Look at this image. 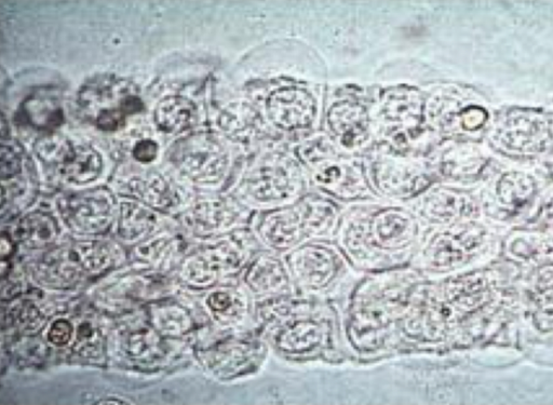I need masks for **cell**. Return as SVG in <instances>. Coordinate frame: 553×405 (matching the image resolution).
<instances>
[{
	"instance_id": "obj_11",
	"label": "cell",
	"mask_w": 553,
	"mask_h": 405,
	"mask_svg": "<svg viewBox=\"0 0 553 405\" xmlns=\"http://www.w3.org/2000/svg\"><path fill=\"white\" fill-rule=\"evenodd\" d=\"M254 236L266 251L283 256L310 242L298 202L263 212L255 222Z\"/></svg>"
},
{
	"instance_id": "obj_9",
	"label": "cell",
	"mask_w": 553,
	"mask_h": 405,
	"mask_svg": "<svg viewBox=\"0 0 553 405\" xmlns=\"http://www.w3.org/2000/svg\"><path fill=\"white\" fill-rule=\"evenodd\" d=\"M370 187L388 199H415L428 184V174L415 159L382 155L367 167Z\"/></svg>"
},
{
	"instance_id": "obj_33",
	"label": "cell",
	"mask_w": 553,
	"mask_h": 405,
	"mask_svg": "<svg viewBox=\"0 0 553 405\" xmlns=\"http://www.w3.org/2000/svg\"><path fill=\"white\" fill-rule=\"evenodd\" d=\"M158 154V145L153 140H142L133 147L132 155L134 159L148 164L156 159Z\"/></svg>"
},
{
	"instance_id": "obj_15",
	"label": "cell",
	"mask_w": 553,
	"mask_h": 405,
	"mask_svg": "<svg viewBox=\"0 0 553 405\" xmlns=\"http://www.w3.org/2000/svg\"><path fill=\"white\" fill-rule=\"evenodd\" d=\"M269 346L258 333L246 340L228 343L214 357V369L222 376L235 377L260 368L269 351Z\"/></svg>"
},
{
	"instance_id": "obj_14",
	"label": "cell",
	"mask_w": 553,
	"mask_h": 405,
	"mask_svg": "<svg viewBox=\"0 0 553 405\" xmlns=\"http://www.w3.org/2000/svg\"><path fill=\"white\" fill-rule=\"evenodd\" d=\"M209 313L214 321L227 329L244 328L255 324V302L244 286H228L209 293Z\"/></svg>"
},
{
	"instance_id": "obj_4",
	"label": "cell",
	"mask_w": 553,
	"mask_h": 405,
	"mask_svg": "<svg viewBox=\"0 0 553 405\" xmlns=\"http://www.w3.org/2000/svg\"><path fill=\"white\" fill-rule=\"evenodd\" d=\"M295 295L329 301L342 297L357 270L339 246L310 241L285 255Z\"/></svg>"
},
{
	"instance_id": "obj_25",
	"label": "cell",
	"mask_w": 553,
	"mask_h": 405,
	"mask_svg": "<svg viewBox=\"0 0 553 405\" xmlns=\"http://www.w3.org/2000/svg\"><path fill=\"white\" fill-rule=\"evenodd\" d=\"M24 114L35 128L53 132L63 123L62 108L51 99L35 98L25 103Z\"/></svg>"
},
{
	"instance_id": "obj_36",
	"label": "cell",
	"mask_w": 553,
	"mask_h": 405,
	"mask_svg": "<svg viewBox=\"0 0 553 405\" xmlns=\"http://www.w3.org/2000/svg\"><path fill=\"white\" fill-rule=\"evenodd\" d=\"M99 403L100 404H120V403H124V402L120 401V400L111 399V400H103Z\"/></svg>"
},
{
	"instance_id": "obj_5",
	"label": "cell",
	"mask_w": 553,
	"mask_h": 405,
	"mask_svg": "<svg viewBox=\"0 0 553 405\" xmlns=\"http://www.w3.org/2000/svg\"><path fill=\"white\" fill-rule=\"evenodd\" d=\"M307 173L286 155H268L254 162L239 187L248 205L272 211L294 205L305 196Z\"/></svg>"
},
{
	"instance_id": "obj_19",
	"label": "cell",
	"mask_w": 553,
	"mask_h": 405,
	"mask_svg": "<svg viewBox=\"0 0 553 405\" xmlns=\"http://www.w3.org/2000/svg\"><path fill=\"white\" fill-rule=\"evenodd\" d=\"M103 168V157L96 148L88 143H79L75 144L58 173L66 182L87 185L100 178Z\"/></svg>"
},
{
	"instance_id": "obj_23",
	"label": "cell",
	"mask_w": 553,
	"mask_h": 405,
	"mask_svg": "<svg viewBox=\"0 0 553 405\" xmlns=\"http://www.w3.org/2000/svg\"><path fill=\"white\" fill-rule=\"evenodd\" d=\"M16 235L26 248L43 249L55 243L59 236V227L50 214L36 211L21 219Z\"/></svg>"
},
{
	"instance_id": "obj_10",
	"label": "cell",
	"mask_w": 553,
	"mask_h": 405,
	"mask_svg": "<svg viewBox=\"0 0 553 405\" xmlns=\"http://www.w3.org/2000/svg\"><path fill=\"white\" fill-rule=\"evenodd\" d=\"M57 205L64 224L79 235H102L114 220V198L104 188L64 195Z\"/></svg>"
},
{
	"instance_id": "obj_22",
	"label": "cell",
	"mask_w": 553,
	"mask_h": 405,
	"mask_svg": "<svg viewBox=\"0 0 553 405\" xmlns=\"http://www.w3.org/2000/svg\"><path fill=\"white\" fill-rule=\"evenodd\" d=\"M158 224L156 214L144 204L123 201L119 207L118 235L121 239L134 242L150 237Z\"/></svg>"
},
{
	"instance_id": "obj_24",
	"label": "cell",
	"mask_w": 553,
	"mask_h": 405,
	"mask_svg": "<svg viewBox=\"0 0 553 405\" xmlns=\"http://www.w3.org/2000/svg\"><path fill=\"white\" fill-rule=\"evenodd\" d=\"M74 146L75 143L66 135L48 132L36 142L35 153L44 165L58 172Z\"/></svg>"
},
{
	"instance_id": "obj_8",
	"label": "cell",
	"mask_w": 553,
	"mask_h": 405,
	"mask_svg": "<svg viewBox=\"0 0 553 405\" xmlns=\"http://www.w3.org/2000/svg\"><path fill=\"white\" fill-rule=\"evenodd\" d=\"M333 152L327 146H318L303 153L315 186L322 193L340 200L367 198L371 193L367 173L355 162L336 157Z\"/></svg>"
},
{
	"instance_id": "obj_17",
	"label": "cell",
	"mask_w": 553,
	"mask_h": 405,
	"mask_svg": "<svg viewBox=\"0 0 553 405\" xmlns=\"http://www.w3.org/2000/svg\"><path fill=\"white\" fill-rule=\"evenodd\" d=\"M330 124L336 137L348 150H356L368 139L367 114L358 104L345 102L335 105L330 114Z\"/></svg>"
},
{
	"instance_id": "obj_13",
	"label": "cell",
	"mask_w": 553,
	"mask_h": 405,
	"mask_svg": "<svg viewBox=\"0 0 553 405\" xmlns=\"http://www.w3.org/2000/svg\"><path fill=\"white\" fill-rule=\"evenodd\" d=\"M267 112L273 123L282 129H303L313 123L316 103L306 90L286 88L269 97Z\"/></svg>"
},
{
	"instance_id": "obj_16",
	"label": "cell",
	"mask_w": 553,
	"mask_h": 405,
	"mask_svg": "<svg viewBox=\"0 0 553 405\" xmlns=\"http://www.w3.org/2000/svg\"><path fill=\"white\" fill-rule=\"evenodd\" d=\"M129 196L147 207L169 211L180 204V197L173 185L159 173H147L132 177L127 183Z\"/></svg>"
},
{
	"instance_id": "obj_3",
	"label": "cell",
	"mask_w": 553,
	"mask_h": 405,
	"mask_svg": "<svg viewBox=\"0 0 553 405\" xmlns=\"http://www.w3.org/2000/svg\"><path fill=\"white\" fill-rule=\"evenodd\" d=\"M337 235L340 249L361 274L410 266L418 249L415 214L399 207L355 209L342 219Z\"/></svg>"
},
{
	"instance_id": "obj_34",
	"label": "cell",
	"mask_w": 553,
	"mask_h": 405,
	"mask_svg": "<svg viewBox=\"0 0 553 405\" xmlns=\"http://www.w3.org/2000/svg\"><path fill=\"white\" fill-rule=\"evenodd\" d=\"M21 326L25 329H37L43 323L44 318L34 305L24 307L21 313Z\"/></svg>"
},
{
	"instance_id": "obj_28",
	"label": "cell",
	"mask_w": 553,
	"mask_h": 405,
	"mask_svg": "<svg viewBox=\"0 0 553 405\" xmlns=\"http://www.w3.org/2000/svg\"><path fill=\"white\" fill-rule=\"evenodd\" d=\"M255 113L247 105H231L222 112L220 127L235 139L245 138L254 129Z\"/></svg>"
},
{
	"instance_id": "obj_7",
	"label": "cell",
	"mask_w": 553,
	"mask_h": 405,
	"mask_svg": "<svg viewBox=\"0 0 553 405\" xmlns=\"http://www.w3.org/2000/svg\"><path fill=\"white\" fill-rule=\"evenodd\" d=\"M170 160L188 180L200 185H218L231 168V154L211 133L187 135L171 147Z\"/></svg>"
},
{
	"instance_id": "obj_2",
	"label": "cell",
	"mask_w": 553,
	"mask_h": 405,
	"mask_svg": "<svg viewBox=\"0 0 553 405\" xmlns=\"http://www.w3.org/2000/svg\"><path fill=\"white\" fill-rule=\"evenodd\" d=\"M255 326L282 358L309 361L342 356L340 318L328 301L292 295L255 304Z\"/></svg>"
},
{
	"instance_id": "obj_12",
	"label": "cell",
	"mask_w": 553,
	"mask_h": 405,
	"mask_svg": "<svg viewBox=\"0 0 553 405\" xmlns=\"http://www.w3.org/2000/svg\"><path fill=\"white\" fill-rule=\"evenodd\" d=\"M242 279L255 304L295 295L285 256L271 251L256 253L245 268Z\"/></svg>"
},
{
	"instance_id": "obj_21",
	"label": "cell",
	"mask_w": 553,
	"mask_h": 405,
	"mask_svg": "<svg viewBox=\"0 0 553 405\" xmlns=\"http://www.w3.org/2000/svg\"><path fill=\"white\" fill-rule=\"evenodd\" d=\"M198 119L197 105L182 96H170L160 100L154 112L155 124L167 134H179L190 130Z\"/></svg>"
},
{
	"instance_id": "obj_1",
	"label": "cell",
	"mask_w": 553,
	"mask_h": 405,
	"mask_svg": "<svg viewBox=\"0 0 553 405\" xmlns=\"http://www.w3.org/2000/svg\"><path fill=\"white\" fill-rule=\"evenodd\" d=\"M422 276L410 265L366 274L349 288L340 318L349 351L369 358L401 344L402 321Z\"/></svg>"
},
{
	"instance_id": "obj_20",
	"label": "cell",
	"mask_w": 553,
	"mask_h": 405,
	"mask_svg": "<svg viewBox=\"0 0 553 405\" xmlns=\"http://www.w3.org/2000/svg\"><path fill=\"white\" fill-rule=\"evenodd\" d=\"M67 259L83 275H100L109 269L116 259V250L110 242L101 240L80 241L62 248Z\"/></svg>"
},
{
	"instance_id": "obj_18",
	"label": "cell",
	"mask_w": 553,
	"mask_h": 405,
	"mask_svg": "<svg viewBox=\"0 0 553 405\" xmlns=\"http://www.w3.org/2000/svg\"><path fill=\"white\" fill-rule=\"evenodd\" d=\"M240 218L234 205L221 199L198 202L188 213L186 222L200 233H214L233 227Z\"/></svg>"
},
{
	"instance_id": "obj_6",
	"label": "cell",
	"mask_w": 553,
	"mask_h": 405,
	"mask_svg": "<svg viewBox=\"0 0 553 405\" xmlns=\"http://www.w3.org/2000/svg\"><path fill=\"white\" fill-rule=\"evenodd\" d=\"M254 234H237L212 243L188 258L182 268L183 278L195 287H208L224 276L246 268L259 252Z\"/></svg>"
},
{
	"instance_id": "obj_29",
	"label": "cell",
	"mask_w": 553,
	"mask_h": 405,
	"mask_svg": "<svg viewBox=\"0 0 553 405\" xmlns=\"http://www.w3.org/2000/svg\"><path fill=\"white\" fill-rule=\"evenodd\" d=\"M177 252V246L172 238L161 236L147 241L138 249V256L145 261L161 263L167 261L171 255Z\"/></svg>"
},
{
	"instance_id": "obj_35",
	"label": "cell",
	"mask_w": 553,
	"mask_h": 405,
	"mask_svg": "<svg viewBox=\"0 0 553 405\" xmlns=\"http://www.w3.org/2000/svg\"><path fill=\"white\" fill-rule=\"evenodd\" d=\"M2 258L3 261L6 258H9V256L13 253V250H15V245H13L12 240L10 239L9 235L3 232L2 234Z\"/></svg>"
},
{
	"instance_id": "obj_26",
	"label": "cell",
	"mask_w": 553,
	"mask_h": 405,
	"mask_svg": "<svg viewBox=\"0 0 553 405\" xmlns=\"http://www.w3.org/2000/svg\"><path fill=\"white\" fill-rule=\"evenodd\" d=\"M156 329L166 335L178 336L192 328V320L186 310L177 305L158 306L153 310Z\"/></svg>"
},
{
	"instance_id": "obj_30",
	"label": "cell",
	"mask_w": 553,
	"mask_h": 405,
	"mask_svg": "<svg viewBox=\"0 0 553 405\" xmlns=\"http://www.w3.org/2000/svg\"><path fill=\"white\" fill-rule=\"evenodd\" d=\"M23 169L21 153L15 147L2 144V157H0V175L3 182L18 178Z\"/></svg>"
},
{
	"instance_id": "obj_27",
	"label": "cell",
	"mask_w": 553,
	"mask_h": 405,
	"mask_svg": "<svg viewBox=\"0 0 553 405\" xmlns=\"http://www.w3.org/2000/svg\"><path fill=\"white\" fill-rule=\"evenodd\" d=\"M123 345L125 353L133 360L153 359L160 350L158 335L148 328L132 330L126 334Z\"/></svg>"
},
{
	"instance_id": "obj_32",
	"label": "cell",
	"mask_w": 553,
	"mask_h": 405,
	"mask_svg": "<svg viewBox=\"0 0 553 405\" xmlns=\"http://www.w3.org/2000/svg\"><path fill=\"white\" fill-rule=\"evenodd\" d=\"M74 329L72 323L66 319L53 322L48 331V341L56 346H64L72 340Z\"/></svg>"
},
{
	"instance_id": "obj_31",
	"label": "cell",
	"mask_w": 553,
	"mask_h": 405,
	"mask_svg": "<svg viewBox=\"0 0 553 405\" xmlns=\"http://www.w3.org/2000/svg\"><path fill=\"white\" fill-rule=\"evenodd\" d=\"M127 115L120 108H109V110L99 111L94 117V124L106 132L117 131L126 124Z\"/></svg>"
}]
</instances>
